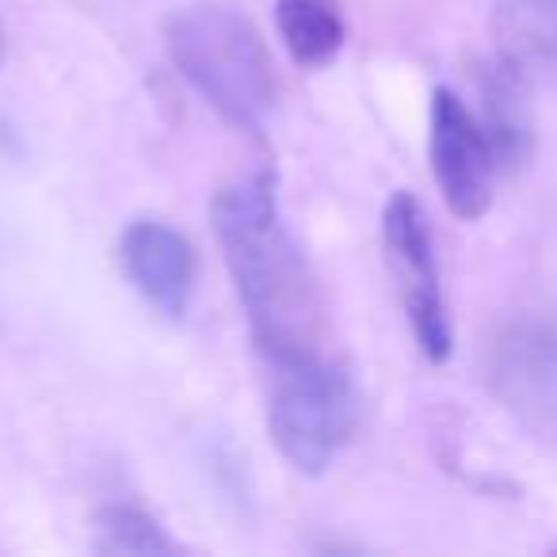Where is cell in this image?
<instances>
[{
  "label": "cell",
  "mask_w": 557,
  "mask_h": 557,
  "mask_svg": "<svg viewBox=\"0 0 557 557\" xmlns=\"http://www.w3.org/2000/svg\"><path fill=\"white\" fill-rule=\"evenodd\" d=\"M119 263L134 290L161 318H184L195 287H199V256L184 233L157 218H141V222L126 225L123 240H119Z\"/></svg>",
  "instance_id": "obj_6"
},
{
  "label": "cell",
  "mask_w": 557,
  "mask_h": 557,
  "mask_svg": "<svg viewBox=\"0 0 557 557\" xmlns=\"http://www.w3.org/2000/svg\"><path fill=\"white\" fill-rule=\"evenodd\" d=\"M481 126H485L493 153L500 169H516L523 164L527 149H531V123L523 111V70L511 62L496 58L488 73L481 77Z\"/></svg>",
  "instance_id": "obj_7"
},
{
  "label": "cell",
  "mask_w": 557,
  "mask_h": 557,
  "mask_svg": "<svg viewBox=\"0 0 557 557\" xmlns=\"http://www.w3.org/2000/svg\"><path fill=\"white\" fill-rule=\"evenodd\" d=\"M100 554H176V539L149 511L134 504H108L96 511V542Z\"/></svg>",
  "instance_id": "obj_10"
},
{
  "label": "cell",
  "mask_w": 557,
  "mask_h": 557,
  "mask_svg": "<svg viewBox=\"0 0 557 557\" xmlns=\"http://www.w3.org/2000/svg\"><path fill=\"white\" fill-rule=\"evenodd\" d=\"M4 50H9V39H4V24H0V65H4Z\"/></svg>",
  "instance_id": "obj_11"
},
{
  "label": "cell",
  "mask_w": 557,
  "mask_h": 557,
  "mask_svg": "<svg viewBox=\"0 0 557 557\" xmlns=\"http://www.w3.org/2000/svg\"><path fill=\"white\" fill-rule=\"evenodd\" d=\"M225 268L268 363L321 356V298L295 245L271 172L222 187L210 207Z\"/></svg>",
  "instance_id": "obj_1"
},
{
  "label": "cell",
  "mask_w": 557,
  "mask_h": 557,
  "mask_svg": "<svg viewBox=\"0 0 557 557\" xmlns=\"http://www.w3.org/2000/svg\"><path fill=\"white\" fill-rule=\"evenodd\" d=\"M428 153H432V176L450 214H458L462 222L485 218L493 207V180L500 172V161H496L478 111L455 88H435L432 96Z\"/></svg>",
  "instance_id": "obj_5"
},
{
  "label": "cell",
  "mask_w": 557,
  "mask_h": 557,
  "mask_svg": "<svg viewBox=\"0 0 557 557\" xmlns=\"http://www.w3.org/2000/svg\"><path fill=\"white\" fill-rule=\"evenodd\" d=\"M275 27L290 58L306 70L329 65L344 47V16L336 0H278Z\"/></svg>",
  "instance_id": "obj_9"
},
{
  "label": "cell",
  "mask_w": 557,
  "mask_h": 557,
  "mask_svg": "<svg viewBox=\"0 0 557 557\" xmlns=\"http://www.w3.org/2000/svg\"><path fill=\"white\" fill-rule=\"evenodd\" d=\"M382 245H386L389 268L401 283L405 313H409L412 336L432 363H447L455 348L447 302L440 287V263H435L432 225L412 191H394L382 210Z\"/></svg>",
  "instance_id": "obj_4"
},
{
  "label": "cell",
  "mask_w": 557,
  "mask_h": 557,
  "mask_svg": "<svg viewBox=\"0 0 557 557\" xmlns=\"http://www.w3.org/2000/svg\"><path fill=\"white\" fill-rule=\"evenodd\" d=\"M271 367L268 432L290 470L321 478L348 450L359 428V389L341 363L325 356Z\"/></svg>",
  "instance_id": "obj_3"
},
{
  "label": "cell",
  "mask_w": 557,
  "mask_h": 557,
  "mask_svg": "<svg viewBox=\"0 0 557 557\" xmlns=\"http://www.w3.org/2000/svg\"><path fill=\"white\" fill-rule=\"evenodd\" d=\"M493 32L500 58L516 70L557 65V0H496Z\"/></svg>",
  "instance_id": "obj_8"
},
{
  "label": "cell",
  "mask_w": 557,
  "mask_h": 557,
  "mask_svg": "<svg viewBox=\"0 0 557 557\" xmlns=\"http://www.w3.org/2000/svg\"><path fill=\"white\" fill-rule=\"evenodd\" d=\"M176 73L233 126L256 131L275 108V65L260 32L230 4H187L164 20Z\"/></svg>",
  "instance_id": "obj_2"
}]
</instances>
